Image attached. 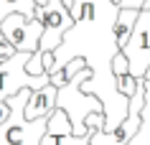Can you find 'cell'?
I'll list each match as a JSON object with an SVG mask.
<instances>
[{"label": "cell", "instance_id": "17", "mask_svg": "<svg viewBox=\"0 0 150 145\" xmlns=\"http://www.w3.org/2000/svg\"><path fill=\"white\" fill-rule=\"evenodd\" d=\"M145 3H148V0H117L120 8H135V10H140Z\"/></svg>", "mask_w": 150, "mask_h": 145}, {"label": "cell", "instance_id": "16", "mask_svg": "<svg viewBox=\"0 0 150 145\" xmlns=\"http://www.w3.org/2000/svg\"><path fill=\"white\" fill-rule=\"evenodd\" d=\"M13 54H16V48L10 46L8 41H0V61H5V59H10Z\"/></svg>", "mask_w": 150, "mask_h": 145}, {"label": "cell", "instance_id": "15", "mask_svg": "<svg viewBox=\"0 0 150 145\" xmlns=\"http://www.w3.org/2000/svg\"><path fill=\"white\" fill-rule=\"evenodd\" d=\"M87 130H104V112H92V115H87Z\"/></svg>", "mask_w": 150, "mask_h": 145}, {"label": "cell", "instance_id": "11", "mask_svg": "<svg viewBox=\"0 0 150 145\" xmlns=\"http://www.w3.org/2000/svg\"><path fill=\"white\" fill-rule=\"evenodd\" d=\"M36 0H0V23L10 13H21L25 18H36Z\"/></svg>", "mask_w": 150, "mask_h": 145}, {"label": "cell", "instance_id": "10", "mask_svg": "<svg viewBox=\"0 0 150 145\" xmlns=\"http://www.w3.org/2000/svg\"><path fill=\"white\" fill-rule=\"evenodd\" d=\"M125 145H150V81H145V105L140 112V127Z\"/></svg>", "mask_w": 150, "mask_h": 145}, {"label": "cell", "instance_id": "5", "mask_svg": "<svg viewBox=\"0 0 150 145\" xmlns=\"http://www.w3.org/2000/svg\"><path fill=\"white\" fill-rule=\"evenodd\" d=\"M122 54L127 59L130 74L135 79H145V71L150 69V0L140 8L135 28L127 38Z\"/></svg>", "mask_w": 150, "mask_h": 145}, {"label": "cell", "instance_id": "6", "mask_svg": "<svg viewBox=\"0 0 150 145\" xmlns=\"http://www.w3.org/2000/svg\"><path fill=\"white\" fill-rule=\"evenodd\" d=\"M36 18L43 23L38 51H56V46L64 38V33L74 25V16L61 0H46V5H38Z\"/></svg>", "mask_w": 150, "mask_h": 145}, {"label": "cell", "instance_id": "2", "mask_svg": "<svg viewBox=\"0 0 150 145\" xmlns=\"http://www.w3.org/2000/svg\"><path fill=\"white\" fill-rule=\"evenodd\" d=\"M89 76H92V69L84 66V69L76 71L66 84L56 87V107L66 112L71 127H74V135H89L92 130H87V125H84V122H87V115L104 112L102 102H99L94 94H87V92L81 89V84H84Z\"/></svg>", "mask_w": 150, "mask_h": 145}, {"label": "cell", "instance_id": "21", "mask_svg": "<svg viewBox=\"0 0 150 145\" xmlns=\"http://www.w3.org/2000/svg\"><path fill=\"white\" fill-rule=\"evenodd\" d=\"M145 81H150V69H148V71H145Z\"/></svg>", "mask_w": 150, "mask_h": 145}, {"label": "cell", "instance_id": "1", "mask_svg": "<svg viewBox=\"0 0 150 145\" xmlns=\"http://www.w3.org/2000/svg\"><path fill=\"white\" fill-rule=\"evenodd\" d=\"M71 16L74 25L56 46L51 71L66 66L71 59H84L92 69V76L81 84V89L102 102L104 132H112L125 122L130 105V97L117 89L112 74V56L120 51L115 41V21L120 16V5L117 0H74Z\"/></svg>", "mask_w": 150, "mask_h": 145}, {"label": "cell", "instance_id": "18", "mask_svg": "<svg viewBox=\"0 0 150 145\" xmlns=\"http://www.w3.org/2000/svg\"><path fill=\"white\" fill-rule=\"evenodd\" d=\"M41 54H43V69L51 74V69H54V51H41Z\"/></svg>", "mask_w": 150, "mask_h": 145}, {"label": "cell", "instance_id": "8", "mask_svg": "<svg viewBox=\"0 0 150 145\" xmlns=\"http://www.w3.org/2000/svg\"><path fill=\"white\" fill-rule=\"evenodd\" d=\"M56 110V87L46 84L41 89H33L28 102H25V120H38V117H48Z\"/></svg>", "mask_w": 150, "mask_h": 145}, {"label": "cell", "instance_id": "14", "mask_svg": "<svg viewBox=\"0 0 150 145\" xmlns=\"http://www.w3.org/2000/svg\"><path fill=\"white\" fill-rule=\"evenodd\" d=\"M115 81H117V89H120L125 97H132V94H135V89H137V79H135L130 71L115 74Z\"/></svg>", "mask_w": 150, "mask_h": 145}, {"label": "cell", "instance_id": "9", "mask_svg": "<svg viewBox=\"0 0 150 145\" xmlns=\"http://www.w3.org/2000/svg\"><path fill=\"white\" fill-rule=\"evenodd\" d=\"M137 13H140V10H135V8H120V16H117V21H115V41H117L120 51L125 48L127 38H130V33H132V28H135Z\"/></svg>", "mask_w": 150, "mask_h": 145}, {"label": "cell", "instance_id": "7", "mask_svg": "<svg viewBox=\"0 0 150 145\" xmlns=\"http://www.w3.org/2000/svg\"><path fill=\"white\" fill-rule=\"evenodd\" d=\"M3 38L8 41L16 51H38L41 43V33H43V23L38 18H25L21 13H10L3 23H0Z\"/></svg>", "mask_w": 150, "mask_h": 145}, {"label": "cell", "instance_id": "3", "mask_svg": "<svg viewBox=\"0 0 150 145\" xmlns=\"http://www.w3.org/2000/svg\"><path fill=\"white\" fill-rule=\"evenodd\" d=\"M31 92L33 89H21L18 94L5 99L10 107V115L0 125V145H41V137L46 135L48 117L25 120V102H28Z\"/></svg>", "mask_w": 150, "mask_h": 145}, {"label": "cell", "instance_id": "4", "mask_svg": "<svg viewBox=\"0 0 150 145\" xmlns=\"http://www.w3.org/2000/svg\"><path fill=\"white\" fill-rule=\"evenodd\" d=\"M28 59H31L28 51H16L10 59L0 61V102L18 94L21 89H41L51 84L48 74H41V76L28 74V69H25Z\"/></svg>", "mask_w": 150, "mask_h": 145}, {"label": "cell", "instance_id": "12", "mask_svg": "<svg viewBox=\"0 0 150 145\" xmlns=\"http://www.w3.org/2000/svg\"><path fill=\"white\" fill-rule=\"evenodd\" d=\"M84 66H87V61H84V59H71L66 66H61V69H56V71L48 74V76H51V84H54V87H61V84H66V81H69L76 71H81Z\"/></svg>", "mask_w": 150, "mask_h": 145}, {"label": "cell", "instance_id": "19", "mask_svg": "<svg viewBox=\"0 0 150 145\" xmlns=\"http://www.w3.org/2000/svg\"><path fill=\"white\" fill-rule=\"evenodd\" d=\"M8 115H10V107H8V102H0V125L8 120Z\"/></svg>", "mask_w": 150, "mask_h": 145}, {"label": "cell", "instance_id": "13", "mask_svg": "<svg viewBox=\"0 0 150 145\" xmlns=\"http://www.w3.org/2000/svg\"><path fill=\"white\" fill-rule=\"evenodd\" d=\"M92 135V132H89ZM89 135H74V132H64V135H43L41 145H92Z\"/></svg>", "mask_w": 150, "mask_h": 145}, {"label": "cell", "instance_id": "20", "mask_svg": "<svg viewBox=\"0 0 150 145\" xmlns=\"http://www.w3.org/2000/svg\"><path fill=\"white\" fill-rule=\"evenodd\" d=\"M61 3H64L69 10H71V5H74V0H61ZM36 5H46V0H36Z\"/></svg>", "mask_w": 150, "mask_h": 145}]
</instances>
